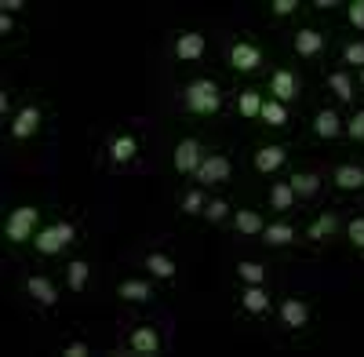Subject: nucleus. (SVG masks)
Here are the masks:
<instances>
[{
  "label": "nucleus",
  "mask_w": 364,
  "mask_h": 357,
  "mask_svg": "<svg viewBox=\"0 0 364 357\" xmlns=\"http://www.w3.org/2000/svg\"><path fill=\"white\" fill-rule=\"evenodd\" d=\"M350 139H353V142L364 139V110H357V113L350 117Z\"/></svg>",
  "instance_id": "obj_36"
},
{
  "label": "nucleus",
  "mask_w": 364,
  "mask_h": 357,
  "mask_svg": "<svg viewBox=\"0 0 364 357\" xmlns=\"http://www.w3.org/2000/svg\"><path fill=\"white\" fill-rule=\"evenodd\" d=\"M331 178H336V186H339L343 193H357V190H364V168H360V164H339Z\"/></svg>",
  "instance_id": "obj_20"
},
{
  "label": "nucleus",
  "mask_w": 364,
  "mask_h": 357,
  "mask_svg": "<svg viewBox=\"0 0 364 357\" xmlns=\"http://www.w3.org/2000/svg\"><path fill=\"white\" fill-rule=\"evenodd\" d=\"M230 175H233V164H230V157H223V154H204V161H200V168H197L200 186H219V183H226Z\"/></svg>",
  "instance_id": "obj_7"
},
{
  "label": "nucleus",
  "mask_w": 364,
  "mask_h": 357,
  "mask_svg": "<svg viewBox=\"0 0 364 357\" xmlns=\"http://www.w3.org/2000/svg\"><path fill=\"white\" fill-rule=\"evenodd\" d=\"M240 310L255 314V317L269 314V292H266V284H248L245 292H240Z\"/></svg>",
  "instance_id": "obj_18"
},
{
  "label": "nucleus",
  "mask_w": 364,
  "mask_h": 357,
  "mask_svg": "<svg viewBox=\"0 0 364 357\" xmlns=\"http://www.w3.org/2000/svg\"><path fill=\"white\" fill-rule=\"evenodd\" d=\"M262 92H252V87H248V92H240V99H237V110H240V117H248V121H259V117H262Z\"/></svg>",
  "instance_id": "obj_29"
},
{
  "label": "nucleus",
  "mask_w": 364,
  "mask_h": 357,
  "mask_svg": "<svg viewBox=\"0 0 364 357\" xmlns=\"http://www.w3.org/2000/svg\"><path fill=\"white\" fill-rule=\"evenodd\" d=\"M343 132V117L336 110H317L314 113V135L317 139H336Z\"/></svg>",
  "instance_id": "obj_21"
},
{
  "label": "nucleus",
  "mask_w": 364,
  "mask_h": 357,
  "mask_svg": "<svg viewBox=\"0 0 364 357\" xmlns=\"http://www.w3.org/2000/svg\"><path fill=\"white\" fill-rule=\"evenodd\" d=\"M237 277L245 281V284H266V266L255 262V259H245L237 266Z\"/></svg>",
  "instance_id": "obj_30"
},
{
  "label": "nucleus",
  "mask_w": 364,
  "mask_h": 357,
  "mask_svg": "<svg viewBox=\"0 0 364 357\" xmlns=\"http://www.w3.org/2000/svg\"><path fill=\"white\" fill-rule=\"evenodd\" d=\"M262 124H269V128H284L288 124V106L284 102H277V99H266L262 102V117H259Z\"/></svg>",
  "instance_id": "obj_28"
},
{
  "label": "nucleus",
  "mask_w": 364,
  "mask_h": 357,
  "mask_svg": "<svg viewBox=\"0 0 364 357\" xmlns=\"http://www.w3.org/2000/svg\"><path fill=\"white\" fill-rule=\"evenodd\" d=\"M142 266H146V274L157 277V281H175V270H178L175 255H168V252H146Z\"/></svg>",
  "instance_id": "obj_16"
},
{
  "label": "nucleus",
  "mask_w": 364,
  "mask_h": 357,
  "mask_svg": "<svg viewBox=\"0 0 364 357\" xmlns=\"http://www.w3.org/2000/svg\"><path fill=\"white\" fill-rule=\"evenodd\" d=\"M233 230L240 237H262L266 223H262V215L255 212V208H237V212H233Z\"/></svg>",
  "instance_id": "obj_19"
},
{
  "label": "nucleus",
  "mask_w": 364,
  "mask_h": 357,
  "mask_svg": "<svg viewBox=\"0 0 364 357\" xmlns=\"http://www.w3.org/2000/svg\"><path fill=\"white\" fill-rule=\"evenodd\" d=\"M284 161H288V150H284V146H277V142H269V146H259V150H255V157H252L255 171H262V175H273V171H281V168H284Z\"/></svg>",
  "instance_id": "obj_15"
},
{
  "label": "nucleus",
  "mask_w": 364,
  "mask_h": 357,
  "mask_svg": "<svg viewBox=\"0 0 364 357\" xmlns=\"http://www.w3.org/2000/svg\"><path fill=\"white\" fill-rule=\"evenodd\" d=\"M328 87H331V95H336L339 102H353V95H357V84H353V77L350 73H331L328 77Z\"/></svg>",
  "instance_id": "obj_26"
},
{
  "label": "nucleus",
  "mask_w": 364,
  "mask_h": 357,
  "mask_svg": "<svg viewBox=\"0 0 364 357\" xmlns=\"http://www.w3.org/2000/svg\"><path fill=\"white\" fill-rule=\"evenodd\" d=\"M41 121H44V113H41V106H33V102H26L15 117H11V139H18V142H26V139H33L37 132H41Z\"/></svg>",
  "instance_id": "obj_5"
},
{
  "label": "nucleus",
  "mask_w": 364,
  "mask_h": 357,
  "mask_svg": "<svg viewBox=\"0 0 364 357\" xmlns=\"http://www.w3.org/2000/svg\"><path fill=\"white\" fill-rule=\"evenodd\" d=\"M295 241V226L291 223H266V230H262V245H269V248H284V245H291Z\"/></svg>",
  "instance_id": "obj_24"
},
{
  "label": "nucleus",
  "mask_w": 364,
  "mask_h": 357,
  "mask_svg": "<svg viewBox=\"0 0 364 357\" xmlns=\"http://www.w3.org/2000/svg\"><path fill=\"white\" fill-rule=\"evenodd\" d=\"M11 26H15V22H11V15L0 11V33H11Z\"/></svg>",
  "instance_id": "obj_39"
},
{
  "label": "nucleus",
  "mask_w": 364,
  "mask_h": 357,
  "mask_svg": "<svg viewBox=\"0 0 364 357\" xmlns=\"http://www.w3.org/2000/svg\"><path fill=\"white\" fill-rule=\"evenodd\" d=\"M295 11H299V0H273V15L277 18H288Z\"/></svg>",
  "instance_id": "obj_35"
},
{
  "label": "nucleus",
  "mask_w": 364,
  "mask_h": 357,
  "mask_svg": "<svg viewBox=\"0 0 364 357\" xmlns=\"http://www.w3.org/2000/svg\"><path fill=\"white\" fill-rule=\"evenodd\" d=\"M230 215H233V204L223 201V197H211L208 208H204V219H208V223H226Z\"/></svg>",
  "instance_id": "obj_31"
},
{
  "label": "nucleus",
  "mask_w": 364,
  "mask_h": 357,
  "mask_svg": "<svg viewBox=\"0 0 364 357\" xmlns=\"http://www.w3.org/2000/svg\"><path fill=\"white\" fill-rule=\"evenodd\" d=\"M346 18H350V26L364 29V0H353V4H350V11H346Z\"/></svg>",
  "instance_id": "obj_37"
},
{
  "label": "nucleus",
  "mask_w": 364,
  "mask_h": 357,
  "mask_svg": "<svg viewBox=\"0 0 364 357\" xmlns=\"http://www.w3.org/2000/svg\"><path fill=\"white\" fill-rule=\"evenodd\" d=\"M91 350H87V343L84 339H73V343H66L63 346V357H87Z\"/></svg>",
  "instance_id": "obj_38"
},
{
  "label": "nucleus",
  "mask_w": 364,
  "mask_h": 357,
  "mask_svg": "<svg viewBox=\"0 0 364 357\" xmlns=\"http://www.w3.org/2000/svg\"><path fill=\"white\" fill-rule=\"evenodd\" d=\"M87 281H91V266H87V259H73V262L66 266V284H70V292H84Z\"/></svg>",
  "instance_id": "obj_27"
},
{
  "label": "nucleus",
  "mask_w": 364,
  "mask_h": 357,
  "mask_svg": "<svg viewBox=\"0 0 364 357\" xmlns=\"http://www.w3.org/2000/svg\"><path fill=\"white\" fill-rule=\"evenodd\" d=\"M8 110H11V95L4 92V95H0V113H8Z\"/></svg>",
  "instance_id": "obj_40"
},
{
  "label": "nucleus",
  "mask_w": 364,
  "mask_h": 357,
  "mask_svg": "<svg viewBox=\"0 0 364 357\" xmlns=\"http://www.w3.org/2000/svg\"><path fill=\"white\" fill-rule=\"evenodd\" d=\"M37 230H41V208H33V204L15 208V212L4 219V237H8L11 245H26V241H33Z\"/></svg>",
  "instance_id": "obj_3"
},
{
  "label": "nucleus",
  "mask_w": 364,
  "mask_h": 357,
  "mask_svg": "<svg viewBox=\"0 0 364 357\" xmlns=\"http://www.w3.org/2000/svg\"><path fill=\"white\" fill-rule=\"evenodd\" d=\"M200 161H204V146H200V139H182L178 146H175V171L178 175H197V168H200Z\"/></svg>",
  "instance_id": "obj_8"
},
{
  "label": "nucleus",
  "mask_w": 364,
  "mask_h": 357,
  "mask_svg": "<svg viewBox=\"0 0 364 357\" xmlns=\"http://www.w3.org/2000/svg\"><path fill=\"white\" fill-rule=\"evenodd\" d=\"M288 183H291V190L299 193V201H310V197L321 193V175H317V171H295Z\"/></svg>",
  "instance_id": "obj_22"
},
{
  "label": "nucleus",
  "mask_w": 364,
  "mask_h": 357,
  "mask_svg": "<svg viewBox=\"0 0 364 357\" xmlns=\"http://www.w3.org/2000/svg\"><path fill=\"white\" fill-rule=\"evenodd\" d=\"M299 193L291 190V183H273L269 186V208L273 212H288V208H295Z\"/></svg>",
  "instance_id": "obj_25"
},
{
  "label": "nucleus",
  "mask_w": 364,
  "mask_h": 357,
  "mask_svg": "<svg viewBox=\"0 0 364 357\" xmlns=\"http://www.w3.org/2000/svg\"><path fill=\"white\" fill-rule=\"evenodd\" d=\"M343 63H350V66L364 70V41H350V44L343 48Z\"/></svg>",
  "instance_id": "obj_33"
},
{
  "label": "nucleus",
  "mask_w": 364,
  "mask_h": 357,
  "mask_svg": "<svg viewBox=\"0 0 364 357\" xmlns=\"http://www.w3.org/2000/svg\"><path fill=\"white\" fill-rule=\"evenodd\" d=\"M73 241H77V226H73L70 219H58V223H48V226L37 230L33 248H37L41 255H58V252H66Z\"/></svg>",
  "instance_id": "obj_2"
},
{
  "label": "nucleus",
  "mask_w": 364,
  "mask_h": 357,
  "mask_svg": "<svg viewBox=\"0 0 364 357\" xmlns=\"http://www.w3.org/2000/svg\"><path fill=\"white\" fill-rule=\"evenodd\" d=\"M299 92H302V80H299V73H291V70H273V77H269V99H277V102H295L299 99Z\"/></svg>",
  "instance_id": "obj_9"
},
{
  "label": "nucleus",
  "mask_w": 364,
  "mask_h": 357,
  "mask_svg": "<svg viewBox=\"0 0 364 357\" xmlns=\"http://www.w3.org/2000/svg\"><path fill=\"white\" fill-rule=\"evenodd\" d=\"M281 324L291 329V332L306 329V324H310V303L299 299V295H288V299L281 303Z\"/></svg>",
  "instance_id": "obj_13"
},
{
  "label": "nucleus",
  "mask_w": 364,
  "mask_h": 357,
  "mask_svg": "<svg viewBox=\"0 0 364 357\" xmlns=\"http://www.w3.org/2000/svg\"><path fill=\"white\" fill-rule=\"evenodd\" d=\"M346 237H350V245H353V248H360V252H364V215L350 219V226H346Z\"/></svg>",
  "instance_id": "obj_34"
},
{
  "label": "nucleus",
  "mask_w": 364,
  "mask_h": 357,
  "mask_svg": "<svg viewBox=\"0 0 364 357\" xmlns=\"http://www.w3.org/2000/svg\"><path fill=\"white\" fill-rule=\"evenodd\" d=\"M182 102H186V110L197 113V117H211V113H219V110H223V92H219V84H215V80L197 77V80L186 84V92H182Z\"/></svg>",
  "instance_id": "obj_1"
},
{
  "label": "nucleus",
  "mask_w": 364,
  "mask_h": 357,
  "mask_svg": "<svg viewBox=\"0 0 364 357\" xmlns=\"http://www.w3.org/2000/svg\"><path fill=\"white\" fill-rule=\"evenodd\" d=\"M204 51H208L204 33H193V29H186V33L175 37V58H178V63H200Z\"/></svg>",
  "instance_id": "obj_12"
},
{
  "label": "nucleus",
  "mask_w": 364,
  "mask_h": 357,
  "mask_svg": "<svg viewBox=\"0 0 364 357\" xmlns=\"http://www.w3.org/2000/svg\"><path fill=\"white\" fill-rule=\"evenodd\" d=\"M360 84H364V70H360Z\"/></svg>",
  "instance_id": "obj_41"
},
{
  "label": "nucleus",
  "mask_w": 364,
  "mask_h": 357,
  "mask_svg": "<svg viewBox=\"0 0 364 357\" xmlns=\"http://www.w3.org/2000/svg\"><path fill=\"white\" fill-rule=\"evenodd\" d=\"M336 230H339L336 212H324V215H317V219L306 226V237H310L314 245H321V241H328V237H336Z\"/></svg>",
  "instance_id": "obj_23"
},
{
  "label": "nucleus",
  "mask_w": 364,
  "mask_h": 357,
  "mask_svg": "<svg viewBox=\"0 0 364 357\" xmlns=\"http://www.w3.org/2000/svg\"><path fill=\"white\" fill-rule=\"evenodd\" d=\"M226 63H230V70H237V73H255L259 66H262V48L259 44H252V41H230V48H226Z\"/></svg>",
  "instance_id": "obj_4"
},
{
  "label": "nucleus",
  "mask_w": 364,
  "mask_h": 357,
  "mask_svg": "<svg viewBox=\"0 0 364 357\" xmlns=\"http://www.w3.org/2000/svg\"><path fill=\"white\" fill-rule=\"evenodd\" d=\"M204 208H208L204 190H190L186 197H182V212H186V215H204Z\"/></svg>",
  "instance_id": "obj_32"
},
{
  "label": "nucleus",
  "mask_w": 364,
  "mask_h": 357,
  "mask_svg": "<svg viewBox=\"0 0 364 357\" xmlns=\"http://www.w3.org/2000/svg\"><path fill=\"white\" fill-rule=\"evenodd\" d=\"M291 48H295V55H302V58H317V55H324L328 41H324V33H321V29L302 26L299 33H295V41H291Z\"/></svg>",
  "instance_id": "obj_14"
},
{
  "label": "nucleus",
  "mask_w": 364,
  "mask_h": 357,
  "mask_svg": "<svg viewBox=\"0 0 364 357\" xmlns=\"http://www.w3.org/2000/svg\"><path fill=\"white\" fill-rule=\"evenodd\" d=\"M128 346H132V353L157 357L164 343H161V332L154 329V324H135V329H132V336H128Z\"/></svg>",
  "instance_id": "obj_11"
},
{
  "label": "nucleus",
  "mask_w": 364,
  "mask_h": 357,
  "mask_svg": "<svg viewBox=\"0 0 364 357\" xmlns=\"http://www.w3.org/2000/svg\"><path fill=\"white\" fill-rule=\"evenodd\" d=\"M117 295L120 299H128V303H154V284H149L146 277H128V281H120L117 284Z\"/></svg>",
  "instance_id": "obj_17"
},
{
  "label": "nucleus",
  "mask_w": 364,
  "mask_h": 357,
  "mask_svg": "<svg viewBox=\"0 0 364 357\" xmlns=\"http://www.w3.org/2000/svg\"><path fill=\"white\" fill-rule=\"evenodd\" d=\"M106 154H109V164L113 168H124V164H132L139 157V139L132 132H117L106 142Z\"/></svg>",
  "instance_id": "obj_6"
},
{
  "label": "nucleus",
  "mask_w": 364,
  "mask_h": 357,
  "mask_svg": "<svg viewBox=\"0 0 364 357\" xmlns=\"http://www.w3.org/2000/svg\"><path fill=\"white\" fill-rule=\"evenodd\" d=\"M22 288H26V295H29L33 303H41V307H58V288H55L51 277H44V274H29V277L22 281Z\"/></svg>",
  "instance_id": "obj_10"
}]
</instances>
